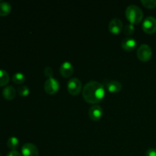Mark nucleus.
<instances>
[{
    "label": "nucleus",
    "mask_w": 156,
    "mask_h": 156,
    "mask_svg": "<svg viewBox=\"0 0 156 156\" xmlns=\"http://www.w3.org/2000/svg\"><path fill=\"white\" fill-rule=\"evenodd\" d=\"M105 95V87L102 84L96 81H91L87 83L82 90V97L84 100L87 103L94 105L101 101Z\"/></svg>",
    "instance_id": "obj_1"
},
{
    "label": "nucleus",
    "mask_w": 156,
    "mask_h": 156,
    "mask_svg": "<svg viewBox=\"0 0 156 156\" xmlns=\"http://www.w3.org/2000/svg\"><path fill=\"white\" fill-rule=\"evenodd\" d=\"M125 15L126 19L129 21V24L134 25L141 22L143 18V12L140 7L136 5H131L126 8Z\"/></svg>",
    "instance_id": "obj_2"
},
{
    "label": "nucleus",
    "mask_w": 156,
    "mask_h": 156,
    "mask_svg": "<svg viewBox=\"0 0 156 156\" xmlns=\"http://www.w3.org/2000/svg\"><path fill=\"white\" fill-rule=\"evenodd\" d=\"M137 57L143 62H148L152 56V50L147 44H142L137 50Z\"/></svg>",
    "instance_id": "obj_3"
},
{
    "label": "nucleus",
    "mask_w": 156,
    "mask_h": 156,
    "mask_svg": "<svg viewBox=\"0 0 156 156\" xmlns=\"http://www.w3.org/2000/svg\"><path fill=\"white\" fill-rule=\"evenodd\" d=\"M82 82L77 78L69 79L67 84V90L71 95L76 96L82 91Z\"/></svg>",
    "instance_id": "obj_4"
},
{
    "label": "nucleus",
    "mask_w": 156,
    "mask_h": 156,
    "mask_svg": "<svg viewBox=\"0 0 156 156\" xmlns=\"http://www.w3.org/2000/svg\"><path fill=\"white\" fill-rule=\"evenodd\" d=\"M59 82L54 78L48 79L44 83V90L48 94H54L59 90Z\"/></svg>",
    "instance_id": "obj_5"
},
{
    "label": "nucleus",
    "mask_w": 156,
    "mask_h": 156,
    "mask_svg": "<svg viewBox=\"0 0 156 156\" xmlns=\"http://www.w3.org/2000/svg\"><path fill=\"white\" fill-rule=\"evenodd\" d=\"M143 30L146 34H153L156 32V18L152 16L147 17L143 21Z\"/></svg>",
    "instance_id": "obj_6"
},
{
    "label": "nucleus",
    "mask_w": 156,
    "mask_h": 156,
    "mask_svg": "<svg viewBox=\"0 0 156 156\" xmlns=\"http://www.w3.org/2000/svg\"><path fill=\"white\" fill-rule=\"evenodd\" d=\"M22 156H39L37 147L32 143H27L24 144L21 148Z\"/></svg>",
    "instance_id": "obj_7"
},
{
    "label": "nucleus",
    "mask_w": 156,
    "mask_h": 156,
    "mask_svg": "<svg viewBox=\"0 0 156 156\" xmlns=\"http://www.w3.org/2000/svg\"><path fill=\"white\" fill-rule=\"evenodd\" d=\"M103 109L101 108V107L98 105L91 106L88 111V116L93 121H98L103 117Z\"/></svg>",
    "instance_id": "obj_8"
},
{
    "label": "nucleus",
    "mask_w": 156,
    "mask_h": 156,
    "mask_svg": "<svg viewBox=\"0 0 156 156\" xmlns=\"http://www.w3.org/2000/svg\"><path fill=\"white\" fill-rule=\"evenodd\" d=\"M108 30L113 34H119L123 30V22L119 18H114L108 24Z\"/></svg>",
    "instance_id": "obj_9"
},
{
    "label": "nucleus",
    "mask_w": 156,
    "mask_h": 156,
    "mask_svg": "<svg viewBox=\"0 0 156 156\" xmlns=\"http://www.w3.org/2000/svg\"><path fill=\"white\" fill-rule=\"evenodd\" d=\"M73 72H74V68L73 64L68 61L62 62L59 67V73L64 78L70 77L73 75Z\"/></svg>",
    "instance_id": "obj_10"
},
{
    "label": "nucleus",
    "mask_w": 156,
    "mask_h": 156,
    "mask_svg": "<svg viewBox=\"0 0 156 156\" xmlns=\"http://www.w3.org/2000/svg\"><path fill=\"white\" fill-rule=\"evenodd\" d=\"M121 47L125 51L130 52L133 51L136 49V41L135 39H133V37H127L124 38L123 40L121 43Z\"/></svg>",
    "instance_id": "obj_11"
},
{
    "label": "nucleus",
    "mask_w": 156,
    "mask_h": 156,
    "mask_svg": "<svg viewBox=\"0 0 156 156\" xmlns=\"http://www.w3.org/2000/svg\"><path fill=\"white\" fill-rule=\"evenodd\" d=\"M107 89L111 93H118L122 89V84L117 80H111L107 83Z\"/></svg>",
    "instance_id": "obj_12"
},
{
    "label": "nucleus",
    "mask_w": 156,
    "mask_h": 156,
    "mask_svg": "<svg viewBox=\"0 0 156 156\" xmlns=\"http://www.w3.org/2000/svg\"><path fill=\"white\" fill-rule=\"evenodd\" d=\"M2 95L4 98L6 99V100H13L15 98V96H16V90L12 86H6L3 89Z\"/></svg>",
    "instance_id": "obj_13"
},
{
    "label": "nucleus",
    "mask_w": 156,
    "mask_h": 156,
    "mask_svg": "<svg viewBox=\"0 0 156 156\" xmlns=\"http://www.w3.org/2000/svg\"><path fill=\"white\" fill-rule=\"evenodd\" d=\"M12 11V6L9 2H0V16H6L9 15Z\"/></svg>",
    "instance_id": "obj_14"
},
{
    "label": "nucleus",
    "mask_w": 156,
    "mask_h": 156,
    "mask_svg": "<svg viewBox=\"0 0 156 156\" xmlns=\"http://www.w3.org/2000/svg\"><path fill=\"white\" fill-rule=\"evenodd\" d=\"M19 146V140L17 137L12 136L7 141V146L9 149H12V151L16 150L17 148Z\"/></svg>",
    "instance_id": "obj_15"
},
{
    "label": "nucleus",
    "mask_w": 156,
    "mask_h": 156,
    "mask_svg": "<svg viewBox=\"0 0 156 156\" xmlns=\"http://www.w3.org/2000/svg\"><path fill=\"white\" fill-rule=\"evenodd\" d=\"M9 82V76L6 71L0 69V87L7 85Z\"/></svg>",
    "instance_id": "obj_16"
},
{
    "label": "nucleus",
    "mask_w": 156,
    "mask_h": 156,
    "mask_svg": "<svg viewBox=\"0 0 156 156\" xmlns=\"http://www.w3.org/2000/svg\"><path fill=\"white\" fill-rule=\"evenodd\" d=\"M12 82L18 85L24 83L25 81V76L21 73H16L12 76Z\"/></svg>",
    "instance_id": "obj_17"
},
{
    "label": "nucleus",
    "mask_w": 156,
    "mask_h": 156,
    "mask_svg": "<svg viewBox=\"0 0 156 156\" xmlns=\"http://www.w3.org/2000/svg\"><path fill=\"white\" fill-rule=\"evenodd\" d=\"M18 92L22 97H27L30 93V89L26 85H21V86L18 87Z\"/></svg>",
    "instance_id": "obj_18"
},
{
    "label": "nucleus",
    "mask_w": 156,
    "mask_h": 156,
    "mask_svg": "<svg viewBox=\"0 0 156 156\" xmlns=\"http://www.w3.org/2000/svg\"><path fill=\"white\" fill-rule=\"evenodd\" d=\"M141 3L147 9H154L156 7V0H142Z\"/></svg>",
    "instance_id": "obj_19"
},
{
    "label": "nucleus",
    "mask_w": 156,
    "mask_h": 156,
    "mask_svg": "<svg viewBox=\"0 0 156 156\" xmlns=\"http://www.w3.org/2000/svg\"><path fill=\"white\" fill-rule=\"evenodd\" d=\"M134 30H135V27H134V25L133 24H126L124 27V29H123V31H124V34L127 36H130L133 34L134 33Z\"/></svg>",
    "instance_id": "obj_20"
},
{
    "label": "nucleus",
    "mask_w": 156,
    "mask_h": 156,
    "mask_svg": "<svg viewBox=\"0 0 156 156\" xmlns=\"http://www.w3.org/2000/svg\"><path fill=\"white\" fill-rule=\"evenodd\" d=\"M53 69H52L51 67L47 66L45 69H44V75H45L48 79L53 78Z\"/></svg>",
    "instance_id": "obj_21"
},
{
    "label": "nucleus",
    "mask_w": 156,
    "mask_h": 156,
    "mask_svg": "<svg viewBox=\"0 0 156 156\" xmlns=\"http://www.w3.org/2000/svg\"><path fill=\"white\" fill-rule=\"evenodd\" d=\"M146 156H156V149L151 148L148 149L146 152Z\"/></svg>",
    "instance_id": "obj_22"
},
{
    "label": "nucleus",
    "mask_w": 156,
    "mask_h": 156,
    "mask_svg": "<svg viewBox=\"0 0 156 156\" xmlns=\"http://www.w3.org/2000/svg\"><path fill=\"white\" fill-rule=\"evenodd\" d=\"M7 156H22L21 153L18 152L16 150H14V151H11L9 154H8Z\"/></svg>",
    "instance_id": "obj_23"
},
{
    "label": "nucleus",
    "mask_w": 156,
    "mask_h": 156,
    "mask_svg": "<svg viewBox=\"0 0 156 156\" xmlns=\"http://www.w3.org/2000/svg\"><path fill=\"white\" fill-rule=\"evenodd\" d=\"M0 156H2V155H1V153H0Z\"/></svg>",
    "instance_id": "obj_24"
}]
</instances>
